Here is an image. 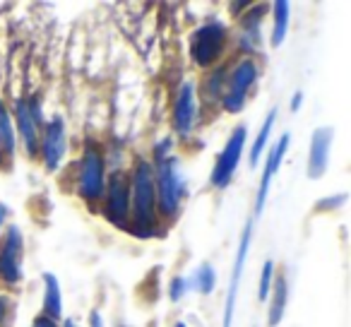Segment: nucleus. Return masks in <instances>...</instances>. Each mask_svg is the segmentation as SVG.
Segmentation results:
<instances>
[{
	"label": "nucleus",
	"mask_w": 351,
	"mask_h": 327,
	"mask_svg": "<svg viewBox=\"0 0 351 327\" xmlns=\"http://www.w3.org/2000/svg\"><path fill=\"white\" fill-rule=\"evenodd\" d=\"M173 327H188V325H186V322H176Z\"/></svg>",
	"instance_id": "nucleus-32"
},
{
	"label": "nucleus",
	"mask_w": 351,
	"mask_h": 327,
	"mask_svg": "<svg viewBox=\"0 0 351 327\" xmlns=\"http://www.w3.org/2000/svg\"><path fill=\"white\" fill-rule=\"evenodd\" d=\"M130 231L140 239H149L159 229L154 169L147 159L135 161L130 176Z\"/></svg>",
	"instance_id": "nucleus-2"
},
{
	"label": "nucleus",
	"mask_w": 351,
	"mask_h": 327,
	"mask_svg": "<svg viewBox=\"0 0 351 327\" xmlns=\"http://www.w3.org/2000/svg\"><path fill=\"white\" fill-rule=\"evenodd\" d=\"M44 315L58 322L63 317V291L53 272L44 274Z\"/></svg>",
	"instance_id": "nucleus-17"
},
{
	"label": "nucleus",
	"mask_w": 351,
	"mask_h": 327,
	"mask_svg": "<svg viewBox=\"0 0 351 327\" xmlns=\"http://www.w3.org/2000/svg\"><path fill=\"white\" fill-rule=\"evenodd\" d=\"M250 239H253V221L245 224L243 236H241V243H239V253H236V265H234V269H231L229 289H226V303H224V327H231V322H234L236 296H239V287H241V277H243L245 258H248Z\"/></svg>",
	"instance_id": "nucleus-12"
},
{
	"label": "nucleus",
	"mask_w": 351,
	"mask_h": 327,
	"mask_svg": "<svg viewBox=\"0 0 351 327\" xmlns=\"http://www.w3.org/2000/svg\"><path fill=\"white\" fill-rule=\"evenodd\" d=\"M15 154V128L5 104L0 101V167H5Z\"/></svg>",
	"instance_id": "nucleus-18"
},
{
	"label": "nucleus",
	"mask_w": 351,
	"mask_h": 327,
	"mask_svg": "<svg viewBox=\"0 0 351 327\" xmlns=\"http://www.w3.org/2000/svg\"><path fill=\"white\" fill-rule=\"evenodd\" d=\"M5 219H8V207L0 202V231H3V226H5Z\"/></svg>",
	"instance_id": "nucleus-30"
},
{
	"label": "nucleus",
	"mask_w": 351,
	"mask_h": 327,
	"mask_svg": "<svg viewBox=\"0 0 351 327\" xmlns=\"http://www.w3.org/2000/svg\"><path fill=\"white\" fill-rule=\"evenodd\" d=\"M301 101H303V92H296L291 97V111H298V108H301Z\"/></svg>",
	"instance_id": "nucleus-29"
},
{
	"label": "nucleus",
	"mask_w": 351,
	"mask_h": 327,
	"mask_svg": "<svg viewBox=\"0 0 351 327\" xmlns=\"http://www.w3.org/2000/svg\"><path fill=\"white\" fill-rule=\"evenodd\" d=\"M63 327H77V325H75V320H70L68 317V320H63Z\"/></svg>",
	"instance_id": "nucleus-31"
},
{
	"label": "nucleus",
	"mask_w": 351,
	"mask_h": 327,
	"mask_svg": "<svg viewBox=\"0 0 351 327\" xmlns=\"http://www.w3.org/2000/svg\"><path fill=\"white\" fill-rule=\"evenodd\" d=\"M188 291V279L186 277H173L169 284V298L171 301H181Z\"/></svg>",
	"instance_id": "nucleus-25"
},
{
	"label": "nucleus",
	"mask_w": 351,
	"mask_h": 327,
	"mask_svg": "<svg viewBox=\"0 0 351 327\" xmlns=\"http://www.w3.org/2000/svg\"><path fill=\"white\" fill-rule=\"evenodd\" d=\"M332 140H335V130L330 125L317 128L311 135V149H308V169H306V176L311 181H317V178L325 176L327 164H330Z\"/></svg>",
	"instance_id": "nucleus-13"
},
{
	"label": "nucleus",
	"mask_w": 351,
	"mask_h": 327,
	"mask_svg": "<svg viewBox=\"0 0 351 327\" xmlns=\"http://www.w3.org/2000/svg\"><path fill=\"white\" fill-rule=\"evenodd\" d=\"M89 327H104L101 311H92V313H89Z\"/></svg>",
	"instance_id": "nucleus-28"
},
{
	"label": "nucleus",
	"mask_w": 351,
	"mask_h": 327,
	"mask_svg": "<svg viewBox=\"0 0 351 327\" xmlns=\"http://www.w3.org/2000/svg\"><path fill=\"white\" fill-rule=\"evenodd\" d=\"M226 27L221 22L212 20L207 25L197 27L191 36V58L197 68H210L219 60V56L224 53L226 46Z\"/></svg>",
	"instance_id": "nucleus-5"
},
{
	"label": "nucleus",
	"mask_w": 351,
	"mask_h": 327,
	"mask_svg": "<svg viewBox=\"0 0 351 327\" xmlns=\"http://www.w3.org/2000/svg\"><path fill=\"white\" fill-rule=\"evenodd\" d=\"M15 125L20 132V140L25 145L27 154L34 156L39 152L41 140V125H44V113L36 97L32 99H17L15 101Z\"/></svg>",
	"instance_id": "nucleus-8"
},
{
	"label": "nucleus",
	"mask_w": 351,
	"mask_h": 327,
	"mask_svg": "<svg viewBox=\"0 0 351 327\" xmlns=\"http://www.w3.org/2000/svg\"><path fill=\"white\" fill-rule=\"evenodd\" d=\"M269 313H267V325L277 327L282 322L284 313H287V303H289V279L287 274H274L272 282V291H269Z\"/></svg>",
	"instance_id": "nucleus-16"
},
{
	"label": "nucleus",
	"mask_w": 351,
	"mask_h": 327,
	"mask_svg": "<svg viewBox=\"0 0 351 327\" xmlns=\"http://www.w3.org/2000/svg\"><path fill=\"white\" fill-rule=\"evenodd\" d=\"M289 142H291V135H289V132H284V135L277 140V145H274L272 149H269L267 161H265V171H263V178H260L258 197H255V215H263V210H265V202H267L269 183H272V178L277 176L279 167H282L284 154H287V149H289Z\"/></svg>",
	"instance_id": "nucleus-14"
},
{
	"label": "nucleus",
	"mask_w": 351,
	"mask_h": 327,
	"mask_svg": "<svg viewBox=\"0 0 351 327\" xmlns=\"http://www.w3.org/2000/svg\"><path fill=\"white\" fill-rule=\"evenodd\" d=\"M272 282H274V260H265L263 272H260V287H258V298H260V301H267V298H269Z\"/></svg>",
	"instance_id": "nucleus-23"
},
{
	"label": "nucleus",
	"mask_w": 351,
	"mask_h": 327,
	"mask_svg": "<svg viewBox=\"0 0 351 327\" xmlns=\"http://www.w3.org/2000/svg\"><path fill=\"white\" fill-rule=\"evenodd\" d=\"M258 75H260V68L253 58L236 60L229 77H226V89H224V97H221V108H224L226 113L243 111L250 89L258 82Z\"/></svg>",
	"instance_id": "nucleus-4"
},
{
	"label": "nucleus",
	"mask_w": 351,
	"mask_h": 327,
	"mask_svg": "<svg viewBox=\"0 0 351 327\" xmlns=\"http://www.w3.org/2000/svg\"><path fill=\"white\" fill-rule=\"evenodd\" d=\"M226 77H229V73H226V68H217L215 73L207 75L205 80V94L212 99H221L224 97V89H226Z\"/></svg>",
	"instance_id": "nucleus-22"
},
{
	"label": "nucleus",
	"mask_w": 351,
	"mask_h": 327,
	"mask_svg": "<svg viewBox=\"0 0 351 327\" xmlns=\"http://www.w3.org/2000/svg\"><path fill=\"white\" fill-rule=\"evenodd\" d=\"M274 121H277V108H272V111L267 113V118H265V123H263V125H260V132H258V137H255L253 147H250L248 159H250V167H253V169H255V164H258V161H260V156H263L265 147H267V142H269V132H272V128H274Z\"/></svg>",
	"instance_id": "nucleus-20"
},
{
	"label": "nucleus",
	"mask_w": 351,
	"mask_h": 327,
	"mask_svg": "<svg viewBox=\"0 0 351 327\" xmlns=\"http://www.w3.org/2000/svg\"><path fill=\"white\" fill-rule=\"evenodd\" d=\"M154 191H156V212L164 219H176L186 195V181L181 173V161L173 154V140L164 137L154 145Z\"/></svg>",
	"instance_id": "nucleus-1"
},
{
	"label": "nucleus",
	"mask_w": 351,
	"mask_h": 327,
	"mask_svg": "<svg viewBox=\"0 0 351 327\" xmlns=\"http://www.w3.org/2000/svg\"><path fill=\"white\" fill-rule=\"evenodd\" d=\"M104 217L108 224L116 229H130V176L123 171H113L106 178V191H104Z\"/></svg>",
	"instance_id": "nucleus-6"
},
{
	"label": "nucleus",
	"mask_w": 351,
	"mask_h": 327,
	"mask_svg": "<svg viewBox=\"0 0 351 327\" xmlns=\"http://www.w3.org/2000/svg\"><path fill=\"white\" fill-rule=\"evenodd\" d=\"M265 15V5L250 8L248 15L241 22L239 32V46L243 49V53H258L260 51V22Z\"/></svg>",
	"instance_id": "nucleus-15"
},
{
	"label": "nucleus",
	"mask_w": 351,
	"mask_h": 327,
	"mask_svg": "<svg viewBox=\"0 0 351 327\" xmlns=\"http://www.w3.org/2000/svg\"><path fill=\"white\" fill-rule=\"evenodd\" d=\"M32 327H58V322L51 320L49 315H44V313H41V315H36V317H34V322H32Z\"/></svg>",
	"instance_id": "nucleus-27"
},
{
	"label": "nucleus",
	"mask_w": 351,
	"mask_h": 327,
	"mask_svg": "<svg viewBox=\"0 0 351 327\" xmlns=\"http://www.w3.org/2000/svg\"><path fill=\"white\" fill-rule=\"evenodd\" d=\"M22 255H25V236L20 226H8L5 239L0 243V282L15 284L22 282Z\"/></svg>",
	"instance_id": "nucleus-9"
},
{
	"label": "nucleus",
	"mask_w": 351,
	"mask_h": 327,
	"mask_svg": "<svg viewBox=\"0 0 351 327\" xmlns=\"http://www.w3.org/2000/svg\"><path fill=\"white\" fill-rule=\"evenodd\" d=\"M188 287H193L197 293H212L217 289V272L215 267H212L210 263H202L200 267L193 272L191 282H188Z\"/></svg>",
	"instance_id": "nucleus-21"
},
{
	"label": "nucleus",
	"mask_w": 351,
	"mask_h": 327,
	"mask_svg": "<svg viewBox=\"0 0 351 327\" xmlns=\"http://www.w3.org/2000/svg\"><path fill=\"white\" fill-rule=\"evenodd\" d=\"M272 15H274V25H272V36H269V44L277 49L284 44L289 32V20H291V3L287 0H277L272 5Z\"/></svg>",
	"instance_id": "nucleus-19"
},
{
	"label": "nucleus",
	"mask_w": 351,
	"mask_h": 327,
	"mask_svg": "<svg viewBox=\"0 0 351 327\" xmlns=\"http://www.w3.org/2000/svg\"><path fill=\"white\" fill-rule=\"evenodd\" d=\"M245 137H248V130H245V125H239L229 135L224 149H221V154L217 156V161H215V167H212L210 183L215 188H226L231 183V178H234V173H236V169H239L241 159H243Z\"/></svg>",
	"instance_id": "nucleus-7"
},
{
	"label": "nucleus",
	"mask_w": 351,
	"mask_h": 327,
	"mask_svg": "<svg viewBox=\"0 0 351 327\" xmlns=\"http://www.w3.org/2000/svg\"><path fill=\"white\" fill-rule=\"evenodd\" d=\"M65 152H68V128H65L63 116H53L46 123L39 140V154L44 167L49 171H56L60 167V161H63Z\"/></svg>",
	"instance_id": "nucleus-11"
},
{
	"label": "nucleus",
	"mask_w": 351,
	"mask_h": 327,
	"mask_svg": "<svg viewBox=\"0 0 351 327\" xmlns=\"http://www.w3.org/2000/svg\"><path fill=\"white\" fill-rule=\"evenodd\" d=\"M12 313H15L12 298L8 293H0V327H10Z\"/></svg>",
	"instance_id": "nucleus-24"
},
{
	"label": "nucleus",
	"mask_w": 351,
	"mask_h": 327,
	"mask_svg": "<svg viewBox=\"0 0 351 327\" xmlns=\"http://www.w3.org/2000/svg\"><path fill=\"white\" fill-rule=\"evenodd\" d=\"M197 116H200V104H197V89L195 82L186 80V82L178 87L173 99V130L178 137H191L195 130Z\"/></svg>",
	"instance_id": "nucleus-10"
},
{
	"label": "nucleus",
	"mask_w": 351,
	"mask_h": 327,
	"mask_svg": "<svg viewBox=\"0 0 351 327\" xmlns=\"http://www.w3.org/2000/svg\"><path fill=\"white\" fill-rule=\"evenodd\" d=\"M106 191V159L94 145L82 152L77 171V193L89 207H97Z\"/></svg>",
	"instance_id": "nucleus-3"
},
{
	"label": "nucleus",
	"mask_w": 351,
	"mask_h": 327,
	"mask_svg": "<svg viewBox=\"0 0 351 327\" xmlns=\"http://www.w3.org/2000/svg\"><path fill=\"white\" fill-rule=\"evenodd\" d=\"M346 202V195L341 193V195H335V197H325V200H320L317 202V207L315 210L317 212H327V210H337L339 205H344Z\"/></svg>",
	"instance_id": "nucleus-26"
}]
</instances>
